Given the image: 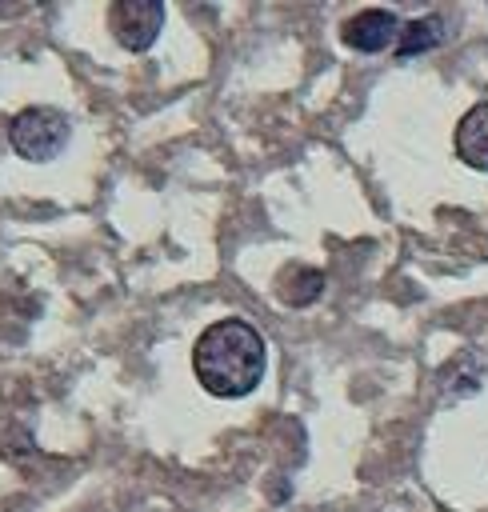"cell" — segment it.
Wrapping results in <instances>:
<instances>
[{
	"label": "cell",
	"mask_w": 488,
	"mask_h": 512,
	"mask_svg": "<svg viewBox=\"0 0 488 512\" xmlns=\"http://www.w3.org/2000/svg\"><path fill=\"white\" fill-rule=\"evenodd\" d=\"M264 364H268L264 336L240 316H224L208 324L192 348L196 380L204 384V392L220 400L248 396L264 380Z\"/></svg>",
	"instance_id": "1"
},
{
	"label": "cell",
	"mask_w": 488,
	"mask_h": 512,
	"mask_svg": "<svg viewBox=\"0 0 488 512\" xmlns=\"http://www.w3.org/2000/svg\"><path fill=\"white\" fill-rule=\"evenodd\" d=\"M68 136H72V120L60 108H48V104H36V108L16 112L12 124H8V140H12L16 156L36 160V164L56 160L64 152Z\"/></svg>",
	"instance_id": "2"
},
{
	"label": "cell",
	"mask_w": 488,
	"mask_h": 512,
	"mask_svg": "<svg viewBox=\"0 0 488 512\" xmlns=\"http://www.w3.org/2000/svg\"><path fill=\"white\" fill-rule=\"evenodd\" d=\"M108 28L120 48L148 52L164 28V4L160 0H116L108 8Z\"/></svg>",
	"instance_id": "3"
},
{
	"label": "cell",
	"mask_w": 488,
	"mask_h": 512,
	"mask_svg": "<svg viewBox=\"0 0 488 512\" xmlns=\"http://www.w3.org/2000/svg\"><path fill=\"white\" fill-rule=\"evenodd\" d=\"M400 20H396V12H388V8H364V12H356L352 20H344V28H340V40L352 48V52H368V56H376V52H384V48H392L396 40H400Z\"/></svg>",
	"instance_id": "4"
},
{
	"label": "cell",
	"mask_w": 488,
	"mask_h": 512,
	"mask_svg": "<svg viewBox=\"0 0 488 512\" xmlns=\"http://www.w3.org/2000/svg\"><path fill=\"white\" fill-rule=\"evenodd\" d=\"M456 156L476 168L488 172V104H472L460 124H456Z\"/></svg>",
	"instance_id": "5"
},
{
	"label": "cell",
	"mask_w": 488,
	"mask_h": 512,
	"mask_svg": "<svg viewBox=\"0 0 488 512\" xmlns=\"http://www.w3.org/2000/svg\"><path fill=\"white\" fill-rule=\"evenodd\" d=\"M280 300L288 304V308H308L312 300H320V292H324V272L320 268H304V264H292V268H284L280 272Z\"/></svg>",
	"instance_id": "6"
},
{
	"label": "cell",
	"mask_w": 488,
	"mask_h": 512,
	"mask_svg": "<svg viewBox=\"0 0 488 512\" xmlns=\"http://www.w3.org/2000/svg\"><path fill=\"white\" fill-rule=\"evenodd\" d=\"M440 44V20L436 16H420V20H408L400 28V40H396V56L408 60V56H420L428 48Z\"/></svg>",
	"instance_id": "7"
}]
</instances>
